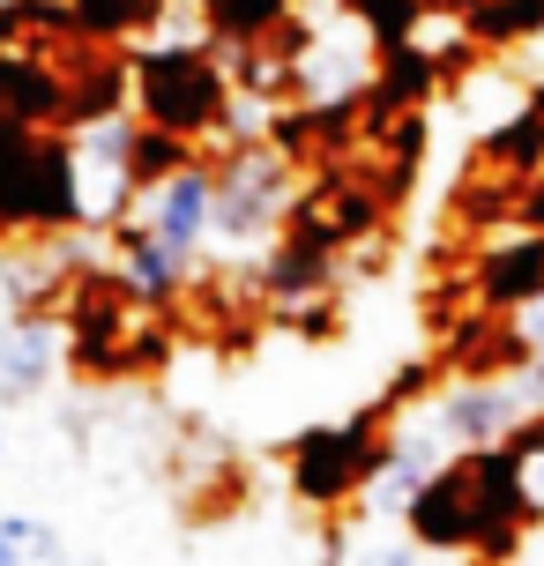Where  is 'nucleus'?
<instances>
[{
    "label": "nucleus",
    "mask_w": 544,
    "mask_h": 566,
    "mask_svg": "<svg viewBox=\"0 0 544 566\" xmlns=\"http://www.w3.org/2000/svg\"><path fill=\"white\" fill-rule=\"evenodd\" d=\"M426 424L448 440V454H485V448H508L515 432H530L537 418L522 410L515 380L500 373V380H456V388H440Z\"/></svg>",
    "instance_id": "obj_5"
},
{
    "label": "nucleus",
    "mask_w": 544,
    "mask_h": 566,
    "mask_svg": "<svg viewBox=\"0 0 544 566\" xmlns=\"http://www.w3.org/2000/svg\"><path fill=\"white\" fill-rule=\"evenodd\" d=\"M284 217H299L291 149L284 142H231L224 165H217V217H209V239H224V247H261V239L284 231Z\"/></svg>",
    "instance_id": "obj_2"
},
{
    "label": "nucleus",
    "mask_w": 544,
    "mask_h": 566,
    "mask_svg": "<svg viewBox=\"0 0 544 566\" xmlns=\"http://www.w3.org/2000/svg\"><path fill=\"white\" fill-rule=\"evenodd\" d=\"M209 8V30L217 38H239V45H254L261 30L284 15V0H201Z\"/></svg>",
    "instance_id": "obj_14"
},
{
    "label": "nucleus",
    "mask_w": 544,
    "mask_h": 566,
    "mask_svg": "<svg viewBox=\"0 0 544 566\" xmlns=\"http://www.w3.org/2000/svg\"><path fill=\"white\" fill-rule=\"evenodd\" d=\"M105 239H113V283L127 291V298H143V306L179 298V283H187V254L157 247V239H149V231H135V224L105 231Z\"/></svg>",
    "instance_id": "obj_10"
},
{
    "label": "nucleus",
    "mask_w": 544,
    "mask_h": 566,
    "mask_svg": "<svg viewBox=\"0 0 544 566\" xmlns=\"http://www.w3.org/2000/svg\"><path fill=\"white\" fill-rule=\"evenodd\" d=\"M67 566H97V559H67Z\"/></svg>",
    "instance_id": "obj_18"
},
{
    "label": "nucleus",
    "mask_w": 544,
    "mask_h": 566,
    "mask_svg": "<svg viewBox=\"0 0 544 566\" xmlns=\"http://www.w3.org/2000/svg\"><path fill=\"white\" fill-rule=\"evenodd\" d=\"M530 224H544V179L530 187Z\"/></svg>",
    "instance_id": "obj_16"
},
{
    "label": "nucleus",
    "mask_w": 544,
    "mask_h": 566,
    "mask_svg": "<svg viewBox=\"0 0 544 566\" xmlns=\"http://www.w3.org/2000/svg\"><path fill=\"white\" fill-rule=\"evenodd\" d=\"M508 484H515V514H537L544 522V424L508 440Z\"/></svg>",
    "instance_id": "obj_13"
},
{
    "label": "nucleus",
    "mask_w": 544,
    "mask_h": 566,
    "mask_svg": "<svg viewBox=\"0 0 544 566\" xmlns=\"http://www.w3.org/2000/svg\"><path fill=\"white\" fill-rule=\"evenodd\" d=\"M209 217H217V165L187 157L179 171L149 179L143 195H135V217H127V224L149 231L157 247H172V254L195 261L201 247H209Z\"/></svg>",
    "instance_id": "obj_6"
},
{
    "label": "nucleus",
    "mask_w": 544,
    "mask_h": 566,
    "mask_svg": "<svg viewBox=\"0 0 544 566\" xmlns=\"http://www.w3.org/2000/svg\"><path fill=\"white\" fill-rule=\"evenodd\" d=\"M0 470H8V424H0Z\"/></svg>",
    "instance_id": "obj_17"
},
{
    "label": "nucleus",
    "mask_w": 544,
    "mask_h": 566,
    "mask_svg": "<svg viewBox=\"0 0 544 566\" xmlns=\"http://www.w3.org/2000/svg\"><path fill=\"white\" fill-rule=\"evenodd\" d=\"M0 321H8V313H0Z\"/></svg>",
    "instance_id": "obj_20"
},
{
    "label": "nucleus",
    "mask_w": 544,
    "mask_h": 566,
    "mask_svg": "<svg viewBox=\"0 0 544 566\" xmlns=\"http://www.w3.org/2000/svg\"><path fill=\"white\" fill-rule=\"evenodd\" d=\"M373 454H380V440H366V432H314L306 454H299V492L306 500H336L351 484H366Z\"/></svg>",
    "instance_id": "obj_11"
},
{
    "label": "nucleus",
    "mask_w": 544,
    "mask_h": 566,
    "mask_svg": "<svg viewBox=\"0 0 544 566\" xmlns=\"http://www.w3.org/2000/svg\"><path fill=\"white\" fill-rule=\"evenodd\" d=\"M135 135H143V119H127V113H97V119L60 127L67 171H75V231H119L135 217V195H143Z\"/></svg>",
    "instance_id": "obj_1"
},
{
    "label": "nucleus",
    "mask_w": 544,
    "mask_h": 566,
    "mask_svg": "<svg viewBox=\"0 0 544 566\" xmlns=\"http://www.w3.org/2000/svg\"><path fill=\"white\" fill-rule=\"evenodd\" d=\"M0 127H23V135L75 127V83L60 75V60L23 53V45L0 53Z\"/></svg>",
    "instance_id": "obj_9"
},
{
    "label": "nucleus",
    "mask_w": 544,
    "mask_h": 566,
    "mask_svg": "<svg viewBox=\"0 0 544 566\" xmlns=\"http://www.w3.org/2000/svg\"><path fill=\"white\" fill-rule=\"evenodd\" d=\"M75 358V336L53 313H8L0 321V410H23L60 380V366Z\"/></svg>",
    "instance_id": "obj_7"
},
{
    "label": "nucleus",
    "mask_w": 544,
    "mask_h": 566,
    "mask_svg": "<svg viewBox=\"0 0 544 566\" xmlns=\"http://www.w3.org/2000/svg\"><path fill=\"white\" fill-rule=\"evenodd\" d=\"M127 90H135L143 127H165L179 142L217 135L224 127V105H231V83L209 53H143L127 67Z\"/></svg>",
    "instance_id": "obj_3"
},
{
    "label": "nucleus",
    "mask_w": 544,
    "mask_h": 566,
    "mask_svg": "<svg viewBox=\"0 0 544 566\" xmlns=\"http://www.w3.org/2000/svg\"><path fill=\"white\" fill-rule=\"evenodd\" d=\"M448 462H456V454H448V440H440L432 424H402V432L380 440L366 484H358V500H366V514H410Z\"/></svg>",
    "instance_id": "obj_8"
},
{
    "label": "nucleus",
    "mask_w": 544,
    "mask_h": 566,
    "mask_svg": "<svg viewBox=\"0 0 544 566\" xmlns=\"http://www.w3.org/2000/svg\"><path fill=\"white\" fill-rule=\"evenodd\" d=\"M0 239H8V224H0Z\"/></svg>",
    "instance_id": "obj_19"
},
{
    "label": "nucleus",
    "mask_w": 544,
    "mask_h": 566,
    "mask_svg": "<svg viewBox=\"0 0 544 566\" xmlns=\"http://www.w3.org/2000/svg\"><path fill=\"white\" fill-rule=\"evenodd\" d=\"M0 224L8 231H75V171L60 135L0 127Z\"/></svg>",
    "instance_id": "obj_4"
},
{
    "label": "nucleus",
    "mask_w": 544,
    "mask_h": 566,
    "mask_svg": "<svg viewBox=\"0 0 544 566\" xmlns=\"http://www.w3.org/2000/svg\"><path fill=\"white\" fill-rule=\"evenodd\" d=\"M157 15V0H67V30L83 38H127Z\"/></svg>",
    "instance_id": "obj_12"
},
{
    "label": "nucleus",
    "mask_w": 544,
    "mask_h": 566,
    "mask_svg": "<svg viewBox=\"0 0 544 566\" xmlns=\"http://www.w3.org/2000/svg\"><path fill=\"white\" fill-rule=\"evenodd\" d=\"M508 328H515V343H522V350H544V291H530V298H522Z\"/></svg>",
    "instance_id": "obj_15"
}]
</instances>
